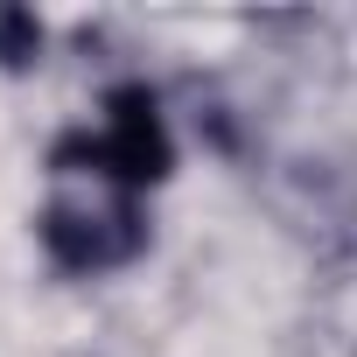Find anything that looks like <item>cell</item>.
Returning a JSON list of instances; mask_svg holds the SVG:
<instances>
[{
	"label": "cell",
	"instance_id": "obj_1",
	"mask_svg": "<svg viewBox=\"0 0 357 357\" xmlns=\"http://www.w3.org/2000/svg\"><path fill=\"white\" fill-rule=\"evenodd\" d=\"M56 161H84L91 175H105L119 190H154L175 168V140H168L161 98L147 84H112L105 105H98V133H70L56 147Z\"/></svg>",
	"mask_w": 357,
	"mask_h": 357
},
{
	"label": "cell",
	"instance_id": "obj_2",
	"mask_svg": "<svg viewBox=\"0 0 357 357\" xmlns=\"http://www.w3.org/2000/svg\"><path fill=\"white\" fill-rule=\"evenodd\" d=\"M119 225V218H112ZM112 225L105 218H84V211H43L36 218V231H43V252L56 259V266H70V273H84V266H105L112 252H126L119 238H112Z\"/></svg>",
	"mask_w": 357,
	"mask_h": 357
},
{
	"label": "cell",
	"instance_id": "obj_3",
	"mask_svg": "<svg viewBox=\"0 0 357 357\" xmlns=\"http://www.w3.org/2000/svg\"><path fill=\"white\" fill-rule=\"evenodd\" d=\"M43 50V22L29 8H0V63H29Z\"/></svg>",
	"mask_w": 357,
	"mask_h": 357
}]
</instances>
